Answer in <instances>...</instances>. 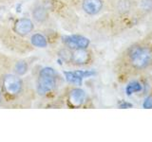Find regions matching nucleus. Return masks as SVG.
Instances as JSON below:
<instances>
[{"label":"nucleus","instance_id":"f257e3e1","mask_svg":"<svg viewBox=\"0 0 152 142\" xmlns=\"http://www.w3.org/2000/svg\"><path fill=\"white\" fill-rule=\"evenodd\" d=\"M130 62L138 69L145 68L152 62V51L145 46L134 47L130 51Z\"/></svg>","mask_w":152,"mask_h":142},{"label":"nucleus","instance_id":"f03ea898","mask_svg":"<svg viewBox=\"0 0 152 142\" xmlns=\"http://www.w3.org/2000/svg\"><path fill=\"white\" fill-rule=\"evenodd\" d=\"M63 42L70 49H87L89 45L88 38L81 35H70L63 37Z\"/></svg>","mask_w":152,"mask_h":142},{"label":"nucleus","instance_id":"7ed1b4c3","mask_svg":"<svg viewBox=\"0 0 152 142\" xmlns=\"http://www.w3.org/2000/svg\"><path fill=\"white\" fill-rule=\"evenodd\" d=\"M55 86V80L53 75H45L40 74L39 80H38V86L37 90L40 95L46 94L47 92L50 91Z\"/></svg>","mask_w":152,"mask_h":142},{"label":"nucleus","instance_id":"20e7f679","mask_svg":"<svg viewBox=\"0 0 152 142\" xmlns=\"http://www.w3.org/2000/svg\"><path fill=\"white\" fill-rule=\"evenodd\" d=\"M22 83L19 78L13 75H7L4 78V89L11 95H15L21 90Z\"/></svg>","mask_w":152,"mask_h":142},{"label":"nucleus","instance_id":"39448f33","mask_svg":"<svg viewBox=\"0 0 152 142\" xmlns=\"http://www.w3.org/2000/svg\"><path fill=\"white\" fill-rule=\"evenodd\" d=\"M86 93L80 88H75L71 90L69 95V102L72 107H80L85 101Z\"/></svg>","mask_w":152,"mask_h":142},{"label":"nucleus","instance_id":"423d86ee","mask_svg":"<svg viewBox=\"0 0 152 142\" xmlns=\"http://www.w3.org/2000/svg\"><path fill=\"white\" fill-rule=\"evenodd\" d=\"M33 28V24L30 20V19L27 18H23L18 20L15 25H14V31H15L17 34L19 35H27L28 34Z\"/></svg>","mask_w":152,"mask_h":142},{"label":"nucleus","instance_id":"0eeeda50","mask_svg":"<svg viewBox=\"0 0 152 142\" xmlns=\"http://www.w3.org/2000/svg\"><path fill=\"white\" fill-rule=\"evenodd\" d=\"M102 0H84L83 2V9L90 15L98 13L102 9Z\"/></svg>","mask_w":152,"mask_h":142},{"label":"nucleus","instance_id":"6e6552de","mask_svg":"<svg viewBox=\"0 0 152 142\" xmlns=\"http://www.w3.org/2000/svg\"><path fill=\"white\" fill-rule=\"evenodd\" d=\"M89 60V53L86 49H77L72 53V62L77 64H85Z\"/></svg>","mask_w":152,"mask_h":142},{"label":"nucleus","instance_id":"1a4fd4ad","mask_svg":"<svg viewBox=\"0 0 152 142\" xmlns=\"http://www.w3.org/2000/svg\"><path fill=\"white\" fill-rule=\"evenodd\" d=\"M31 44L33 46H35L37 47H46L47 46V40L46 38L41 35V34H38V33H36V34L32 35L31 37Z\"/></svg>","mask_w":152,"mask_h":142},{"label":"nucleus","instance_id":"9d476101","mask_svg":"<svg viewBox=\"0 0 152 142\" xmlns=\"http://www.w3.org/2000/svg\"><path fill=\"white\" fill-rule=\"evenodd\" d=\"M142 90V85L140 84V83L138 82H131L127 84V86L126 88V92L127 96H130L134 92H140Z\"/></svg>","mask_w":152,"mask_h":142},{"label":"nucleus","instance_id":"9b49d317","mask_svg":"<svg viewBox=\"0 0 152 142\" xmlns=\"http://www.w3.org/2000/svg\"><path fill=\"white\" fill-rule=\"evenodd\" d=\"M65 76L68 82L76 84V85H81L82 84V79L80 77H78L74 72H65Z\"/></svg>","mask_w":152,"mask_h":142},{"label":"nucleus","instance_id":"f8f14e48","mask_svg":"<svg viewBox=\"0 0 152 142\" xmlns=\"http://www.w3.org/2000/svg\"><path fill=\"white\" fill-rule=\"evenodd\" d=\"M15 71H16V73L18 75H24V74H26V72L28 71V65L27 64L25 63V62H18V63L16 64L15 65Z\"/></svg>","mask_w":152,"mask_h":142},{"label":"nucleus","instance_id":"ddd939ff","mask_svg":"<svg viewBox=\"0 0 152 142\" xmlns=\"http://www.w3.org/2000/svg\"><path fill=\"white\" fill-rule=\"evenodd\" d=\"M33 15H34V18H36L38 21H43V20H45L47 17V12L45 11V9L38 8L35 9L34 12H33Z\"/></svg>","mask_w":152,"mask_h":142},{"label":"nucleus","instance_id":"4468645a","mask_svg":"<svg viewBox=\"0 0 152 142\" xmlns=\"http://www.w3.org/2000/svg\"><path fill=\"white\" fill-rule=\"evenodd\" d=\"M76 75L80 77L81 79L83 78H87V77H90V76H93L95 75L94 71H84V70H79V71H75L74 72Z\"/></svg>","mask_w":152,"mask_h":142},{"label":"nucleus","instance_id":"2eb2a0df","mask_svg":"<svg viewBox=\"0 0 152 142\" xmlns=\"http://www.w3.org/2000/svg\"><path fill=\"white\" fill-rule=\"evenodd\" d=\"M142 107L145 108V109H150V108H152V97L151 96L147 97L145 99L144 103H142Z\"/></svg>","mask_w":152,"mask_h":142},{"label":"nucleus","instance_id":"dca6fc26","mask_svg":"<svg viewBox=\"0 0 152 142\" xmlns=\"http://www.w3.org/2000/svg\"><path fill=\"white\" fill-rule=\"evenodd\" d=\"M119 107L123 108V109H126V108H131L133 107V105L129 102H126V101H121L119 103Z\"/></svg>","mask_w":152,"mask_h":142},{"label":"nucleus","instance_id":"f3484780","mask_svg":"<svg viewBox=\"0 0 152 142\" xmlns=\"http://www.w3.org/2000/svg\"><path fill=\"white\" fill-rule=\"evenodd\" d=\"M0 101H1V94H0Z\"/></svg>","mask_w":152,"mask_h":142}]
</instances>
